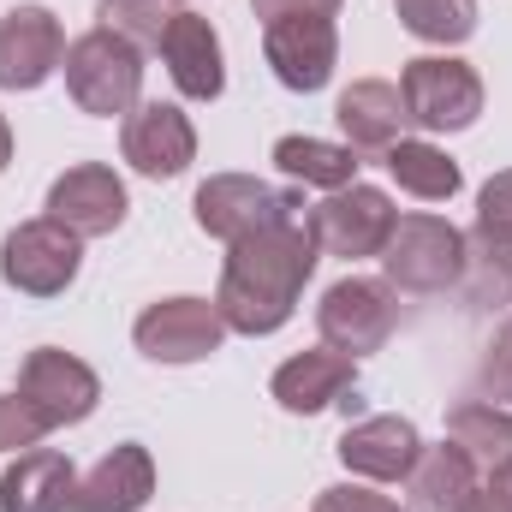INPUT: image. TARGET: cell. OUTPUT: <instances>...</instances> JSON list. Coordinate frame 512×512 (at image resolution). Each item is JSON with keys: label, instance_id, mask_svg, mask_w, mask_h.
<instances>
[{"label": "cell", "instance_id": "cell-22", "mask_svg": "<svg viewBox=\"0 0 512 512\" xmlns=\"http://www.w3.org/2000/svg\"><path fill=\"white\" fill-rule=\"evenodd\" d=\"M447 441L477 465V471H495L512 465V411L495 399H465L447 411Z\"/></svg>", "mask_w": 512, "mask_h": 512}, {"label": "cell", "instance_id": "cell-16", "mask_svg": "<svg viewBox=\"0 0 512 512\" xmlns=\"http://www.w3.org/2000/svg\"><path fill=\"white\" fill-rule=\"evenodd\" d=\"M161 60H167V72H173L179 96H191V102H215V96L227 90L221 36H215V24L197 18V12H173V24H167V36H161Z\"/></svg>", "mask_w": 512, "mask_h": 512}, {"label": "cell", "instance_id": "cell-34", "mask_svg": "<svg viewBox=\"0 0 512 512\" xmlns=\"http://www.w3.org/2000/svg\"><path fill=\"white\" fill-rule=\"evenodd\" d=\"M6 161H12V126H6V114H0V173H6Z\"/></svg>", "mask_w": 512, "mask_h": 512}, {"label": "cell", "instance_id": "cell-4", "mask_svg": "<svg viewBox=\"0 0 512 512\" xmlns=\"http://www.w3.org/2000/svg\"><path fill=\"white\" fill-rule=\"evenodd\" d=\"M84 268V239L72 227H60L54 215L42 221H18L0 239V280L24 298H60Z\"/></svg>", "mask_w": 512, "mask_h": 512}, {"label": "cell", "instance_id": "cell-28", "mask_svg": "<svg viewBox=\"0 0 512 512\" xmlns=\"http://www.w3.org/2000/svg\"><path fill=\"white\" fill-rule=\"evenodd\" d=\"M42 435H48V417L24 393H0V453H30L42 447Z\"/></svg>", "mask_w": 512, "mask_h": 512}, {"label": "cell", "instance_id": "cell-11", "mask_svg": "<svg viewBox=\"0 0 512 512\" xmlns=\"http://www.w3.org/2000/svg\"><path fill=\"white\" fill-rule=\"evenodd\" d=\"M126 185H120V173L114 167H102V161H78V167H66L54 185H48V215L60 221V227H72L78 239H108V233H120L126 227Z\"/></svg>", "mask_w": 512, "mask_h": 512}, {"label": "cell", "instance_id": "cell-21", "mask_svg": "<svg viewBox=\"0 0 512 512\" xmlns=\"http://www.w3.org/2000/svg\"><path fill=\"white\" fill-rule=\"evenodd\" d=\"M405 483H411V512H471L477 489H483V471L453 441H441V447L417 453Z\"/></svg>", "mask_w": 512, "mask_h": 512}, {"label": "cell", "instance_id": "cell-10", "mask_svg": "<svg viewBox=\"0 0 512 512\" xmlns=\"http://www.w3.org/2000/svg\"><path fill=\"white\" fill-rule=\"evenodd\" d=\"M262 54L286 90L316 96L340 66V30L334 18H274L262 24Z\"/></svg>", "mask_w": 512, "mask_h": 512}, {"label": "cell", "instance_id": "cell-25", "mask_svg": "<svg viewBox=\"0 0 512 512\" xmlns=\"http://www.w3.org/2000/svg\"><path fill=\"white\" fill-rule=\"evenodd\" d=\"M459 292L477 310L512 304V245L489 239V233H471L465 239V268H459Z\"/></svg>", "mask_w": 512, "mask_h": 512}, {"label": "cell", "instance_id": "cell-23", "mask_svg": "<svg viewBox=\"0 0 512 512\" xmlns=\"http://www.w3.org/2000/svg\"><path fill=\"white\" fill-rule=\"evenodd\" d=\"M274 167L298 185H316V191H346L358 185V149L352 143H322V137H280L274 143Z\"/></svg>", "mask_w": 512, "mask_h": 512}, {"label": "cell", "instance_id": "cell-2", "mask_svg": "<svg viewBox=\"0 0 512 512\" xmlns=\"http://www.w3.org/2000/svg\"><path fill=\"white\" fill-rule=\"evenodd\" d=\"M60 72H66L72 102H78L84 114H96V120L131 114L137 96H143V48H131L126 36H114V30H102V24H96L90 36L66 42Z\"/></svg>", "mask_w": 512, "mask_h": 512}, {"label": "cell", "instance_id": "cell-1", "mask_svg": "<svg viewBox=\"0 0 512 512\" xmlns=\"http://www.w3.org/2000/svg\"><path fill=\"white\" fill-rule=\"evenodd\" d=\"M316 274V239L304 221H280L262 227L251 239L227 245V268H221V292L215 310L227 322V334H274L292 322L304 280Z\"/></svg>", "mask_w": 512, "mask_h": 512}, {"label": "cell", "instance_id": "cell-8", "mask_svg": "<svg viewBox=\"0 0 512 512\" xmlns=\"http://www.w3.org/2000/svg\"><path fill=\"white\" fill-rule=\"evenodd\" d=\"M393 221H399V209L387 203V191H376V185L328 191V203H316V209L304 215L316 251L322 256H346V262H358V256H382L387 239H393Z\"/></svg>", "mask_w": 512, "mask_h": 512}, {"label": "cell", "instance_id": "cell-14", "mask_svg": "<svg viewBox=\"0 0 512 512\" xmlns=\"http://www.w3.org/2000/svg\"><path fill=\"white\" fill-rule=\"evenodd\" d=\"M120 149H126V161L143 179H179L197 161V131L173 102H137L126 114Z\"/></svg>", "mask_w": 512, "mask_h": 512}, {"label": "cell", "instance_id": "cell-24", "mask_svg": "<svg viewBox=\"0 0 512 512\" xmlns=\"http://www.w3.org/2000/svg\"><path fill=\"white\" fill-rule=\"evenodd\" d=\"M382 161H387V173H393V185L411 191V197H423V203H447V197L465 185L459 161H453L447 149H435L429 137H399Z\"/></svg>", "mask_w": 512, "mask_h": 512}, {"label": "cell", "instance_id": "cell-5", "mask_svg": "<svg viewBox=\"0 0 512 512\" xmlns=\"http://www.w3.org/2000/svg\"><path fill=\"white\" fill-rule=\"evenodd\" d=\"M197 227L221 245H239L262 227H280V221H298V197L268 185V179H251V173H215L197 185Z\"/></svg>", "mask_w": 512, "mask_h": 512}, {"label": "cell", "instance_id": "cell-9", "mask_svg": "<svg viewBox=\"0 0 512 512\" xmlns=\"http://www.w3.org/2000/svg\"><path fill=\"white\" fill-rule=\"evenodd\" d=\"M131 340L149 364H203L209 352H221L227 322L209 298H161L137 316Z\"/></svg>", "mask_w": 512, "mask_h": 512}, {"label": "cell", "instance_id": "cell-27", "mask_svg": "<svg viewBox=\"0 0 512 512\" xmlns=\"http://www.w3.org/2000/svg\"><path fill=\"white\" fill-rule=\"evenodd\" d=\"M173 12H179L173 0H102L96 6V24L114 30V36H126L131 48H161Z\"/></svg>", "mask_w": 512, "mask_h": 512}, {"label": "cell", "instance_id": "cell-13", "mask_svg": "<svg viewBox=\"0 0 512 512\" xmlns=\"http://www.w3.org/2000/svg\"><path fill=\"white\" fill-rule=\"evenodd\" d=\"M66 36L48 6H12L0 18V90H36L60 72Z\"/></svg>", "mask_w": 512, "mask_h": 512}, {"label": "cell", "instance_id": "cell-26", "mask_svg": "<svg viewBox=\"0 0 512 512\" xmlns=\"http://www.w3.org/2000/svg\"><path fill=\"white\" fill-rule=\"evenodd\" d=\"M417 42H465L477 30V0H393Z\"/></svg>", "mask_w": 512, "mask_h": 512}, {"label": "cell", "instance_id": "cell-33", "mask_svg": "<svg viewBox=\"0 0 512 512\" xmlns=\"http://www.w3.org/2000/svg\"><path fill=\"white\" fill-rule=\"evenodd\" d=\"M471 512H512V465H495V471H483V489H477Z\"/></svg>", "mask_w": 512, "mask_h": 512}, {"label": "cell", "instance_id": "cell-20", "mask_svg": "<svg viewBox=\"0 0 512 512\" xmlns=\"http://www.w3.org/2000/svg\"><path fill=\"white\" fill-rule=\"evenodd\" d=\"M334 120H340V131H346L352 149H376V155H387V149L405 137V126H411L405 96H399V84H387V78H358V84L340 96Z\"/></svg>", "mask_w": 512, "mask_h": 512}, {"label": "cell", "instance_id": "cell-18", "mask_svg": "<svg viewBox=\"0 0 512 512\" xmlns=\"http://www.w3.org/2000/svg\"><path fill=\"white\" fill-rule=\"evenodd\" d=\"M358 382V358L334 352V346H316V352H298L274 370V399L292 411V417H310V411H328L334 399H346Z\"/></svg>", "mask_w": 512, "mask_h": 512}, {"label": "cell", "instance_id": "cell-12", "mask_svg": "<svg viewBox=\"0 0 512 512\" xmlns=\"http://www.w3.org/2000/svg\"><path fill=\"white\" fill-rule=\"evenodd\" d=\"M18 393L48 417V429H66V423H84L102 399V382L84 358L72 352H54V346H36L24 364H18Z\"/></svg>", "mask_w": 512, "mask_h": 512}, {"label": "cell", "instance_id": "cell-30", "mask_svg": "<svg viewBox=\"0 0 512 512\" xmlns=\"http://www.w3.org/2000/svg\"><path fill=\"white\" fill-rule=\"evenodd\" d=\"M316 512H405V507L376 495V489H364V483H334V489L316 495Z\"/></svg>", "mask_w": 512, "mask_h": 512}, {"label": "cell", "instance_id": "cell-32", "mask_svg": "<svg viewBox=\"0 0 512 512\" xmlns=\"http://www.w3.org/2000/svg\"><path fill=\"white\" fill-rule=\"evenodd\" d=\"M346 0H251V12L262 24H274V18H334Z\"/></svg>", "mask_w": 512, "mask_h": 512}, {"label": "cell", "instance_id": "cell-7", "mask_svg": "<svg viewBox=\"0 0 512 512\" xmlns=\"http://www.w3.org/2000/svg\"><path fill=\"white\" fill-rule=\"evenodd\" d=\"M399 96H405L411 126H423V131H465V126H477V114H483V78H477V66H465L453 54L411 60L399 72Z\"/></svg>", "mask_w": 512, "mask_h": 512}, {"label": "cell", "instance_id": "cell-3", "mask_svg": "<svg viewBox=\"0 0 512 512\" xmlns=\"http://www.w3.org/2000/svg\"><path fill=\"white\" fill-rule=\"evenodd\" d=\"M465 268V233L441 215H399L382 251V274L393 292H447Z\"/></svg>", "mask_w": 512, "mask_h": 512}, {"label": "cell", "instance_id": "cell-19", "mask_svg": "<svg viewBox=\"0 0 512 512\" xmlns=\"http://www.w3.org/2000/svg\"><path fill=\"white\" fill-rule=\"evenodd\" d=\"M72 495H78V471L54 447L18 453V465H6L0 477V512H66Z\"/></svg>", "mask_w": 512, "mask_h": 512}, {"label": "cell", "instance_id": "cell-31", "mask_svg": "<svg viewBox=\"0 0 512 512\" xmlns=\"http://www.w3.org/2000/svg\"><path fill=\"white\" fill-rule=\"evenodd\" d=\"M477 387H483V399H512V322L501 328V340L489 346V358L477 370Z\"/></svg>", "mask_w": 512, "mask_h": 512}, {"label": "cell", "instance_id": "cell-6", "mask_svg": "<svg viewBox=\"0 0 512 512\" xmlns=\"http://www.w3.org/2000/svg\"><path fill=\"white\" fill-rule=\"evenodd\" d=\"M316 328H322V346L346 352V358H364V352H382L399 328V298L387 280H364V274H346L322 292L316 304Z\"/></svg>", "mask_w": 512, "mask_h": 512}, {"label": "cell", "instance_id": "cell-29", "mask_svg": "<svg viewBox=\"0 0 512 512\" xmlns=\"http://www.w3.org/2000/svg\"><path fill=\"white\" fill-rule=\"evenodd\" d=\"M477 233H489V239L512 245V167L507 173H495V179L477 191Z\"/></svg>", "mask_w": 512, "mask_h": 512}, {"label": "cell", "instance_id": "cell-15", "mask_svg": "<svg viewBox=\"0 0 512 512\" xmlns=\"http://www.w3.org/2000/svg\"><path fill=\"white\" fill-rule=\"evenodd\" d=\"M417 453H423V435H417L411 417H364V423H352L340 435V465L358 471V477H370V483L411 477Z\"/></svg>", "mask_w": 512, "mask_h": 512}, {"label": "cell", "instance_id": "cell-17", "mask_svg": "<svg viewBox=\"0 0 512 512\" xmlns=\"http://www.w3.org/2000/svg\"><path fill=\"white\" fill-rule=\"evenodd\" d=\"M149 495H155V459H149V447L126 441L78 477L72 512H137Z\"/></svg>", "mask_w": 512, "mask_h": 512}]
</instances>
